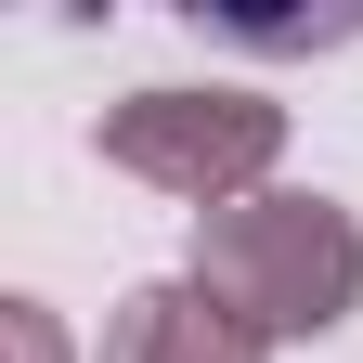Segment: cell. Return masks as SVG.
I'll return each instance as SVG.
<instances>
[{
  "mask_svg": "<svg viewBox=\"0 0 363 363\" xmlns=\"http://www.w3.org/2000/svg\"><path fill=\"white\" fill-rule=\"evenodd\" d=\"M104 169H130L143 195H182L195 220L272 195V156H286V104L272 91H130L104 104Z\"/></svg>",
  "mask_w": 363,
  "mask_h": 363,
  "instance_id": "7a4b0ae2",
  "label": "cell"
},
{
  "mask_svg": "<svg viewBox=\"0 0 363 363\" xmlns=\"http://www.w3.org/2000/svg\"><path fill=\"white\" fill-rule=\"evenodd\" d=\"M195 286L234 311V325H259L272 350L286 337H337L363 311V220L337 195H298V182H272V195L220 208L195 234Z\"/></svg>",
  "mask_w": 363,
  "mask_h": 363,
  "instance_id": "6da1fadb",
  "label": "cell"
},
{
  "mask_svg": "<svg viewBox=\"0 0 363 363\" xmlns=\"http://www.w3.org/2000/svg\"><path fill=\"white\" fill-rule=\"evenodd\" d=\"M0 350H13V363H65V325H52V298H0Z\"/></svg>",
  "mask_w": 363,
  "mask_h": 363,
  "instance_id": "277c9868",
  "label": "cell"
},
{
  "mask_svg": "<svg viewBox=\"0 0 363 363\" xmlns=\"http://www.w3.org/2000/svg\"><path fill=\"white\" fill-rule=\"evenodd\" d=\"M104 363H272V337H259V325H234L195 272H156V286H130V298H117Z\"/></svg>",
  "mask_w": 363,
  "mask_h": 363,
  "instance_id": "3957f363",
  "label": "cell"
}]
</instances>
